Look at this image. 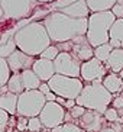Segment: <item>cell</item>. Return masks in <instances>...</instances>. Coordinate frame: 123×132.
<instances>
[{"label": "cell", "mask_w": 123, "mask_h": 132, "mask_svg": "<svg viewBox=\"0 0 123 132\" xmlns=\"http://www.w3.org/2000/svg\"><path fill=\"white\" fill-rule=\"evenodd\" d=\"M15 41L17 50L32 57H41V54L52 42L43 22L38 20L20 28L15 34Z\"/></svg>", "instance_id": "cell-2"}, {"label": "cell", "mask_w": 123, "mask_h": 132, "mask_svg": "<svg viewBox=\"0 0 123 132\" xmlns=\"http://www.w3.org/2000/svg\"><path fill=\"white\" fill-rule=\"evenodd\" d=\"M46 102H55V100H57V94H55L54 93V92H49V93H48V94H46Z\"/></svg>", "instance_id": "cell-39"}, {"label": "cell", "mask_w": 123, "mask_h": 132, "mask_svg": "<svg viewBox=\"0 0 123 132\" xmlns=\"http://www.w3.org/2000/svg\"><path fill=\"white\" fill-rule=\"evenodd\" d=\"M10 77H12V70H10V67H9L7 60L2 58L0 60V84L7 86Z\"/></svg>", "instance_id": "cell-24"}, {"label": "cell", "mask_w": 123, "mask_h": 132, "mask_svg": "<svg viewBox=\"0 0 123 132\" xmlns=\"http://www.w3.org/2000/svg\"><path fill=\"white\" fill-rule=\"evenodd\" d=\"M75 105H77V102H75V100H73V99H67V102H65V105H64V108L69 110V109H73Z\"/></svg>", "instance_id": "cell-38"}, {"label": "cell", "mask_w": 123, "mask_h": 132, "mask_svg": "<svg viewBox=\"0 0 123 132\" xmlns=\"http://www.w3.org/2000/svg\"><path fill=\"white\" fill-rule=\"evenodd\" d=\"M7 87H9V92L13 94H22L23 93V83H22V77H20V73H13L12 74L10 80L7 83Z\"/></svg>", "instance_id": "cell-21"}, {"label": "cell", "mask_w": 123, "mask_h": 132, "mask_svg": "<svg viewBox=\"0 0 123 132\" xmlns=\"http://www.w3.org/2000/svg\"><path fill=\"white\" fill-rule=\"evenodd\" d=\"M110 39H119L123 42V19H116L110 29Z\"/></svg>", "instance_id": "cell-26"}, {"label": "cell", "mask_w": 123, "mask_h": 132, "mask_svg": "<svg viewBox=\"0 0 123 132\" xmlns=\"http://www.w3.org/2000/svg\"><path fill=\"white\" fill-rule=\"evenodd\" d=\"M106 118L103 113L97 110H85V113L77 120V125H80L87 132H100L101 128L106 125Z\"/></svg>", "instance_id": "cell-11"}, {"label": "cell", "mask_w": 123, "mask_h": 132, "mask_svg": "<svg viewBox=\"0 0 123 132\" xmlns=\"http://www.w3.org/2000/svg\"><path fill=\"white\" fill-rule=\"evenodd\" d=\"M116 22V16L112 10L91 13L89 18V31L87 39L94 48L110 42V29Z\"/></svg>", "instance_id": "cell-4"}, {"label": "cell", "mask_w": 123, "mask_h": 132, "mask_svg": "<svg viewBox=\"0 0 123 132\" xmlns=\"http://www.w3.org/2000/svg\"><path fill=\"white\" fill-rule=\"evenodd\" d=\"M49 38L55 44L68 42L78 36H85L89 31V18L87 19H75L65 13L55 10L42 19Z\"/></svg>", "instance_id": "cell-1"}, {"label": "cell", "mask_w": 123, "mask_h": 132, "mask_svg": "<svg viewBox=\"0 0 123 132\" xmlns=\"http://www.w3.org/2000/svg\"><path fill=\"white\" fill-rule=\"evenodd\" d=\"M104 118L107 122H120V118L122 115L119 113V110L115 108H109L106 112H104Z\"/></svg>", "instance_id": "cell-30"}, {"label": "cell", "mask_w": 123, "mask_h": 132, "mask_svg": "<svg viewBox=\"0 0 123 132\" xmlns=\"http://www.w3.org/2000/svg\"><path fill=\"white\" fill-rule=\"evenodd\" d=\"M17 102H19V96L13 93H6L2 94L0 97V106L3 110L10 113L12 116L17 115Z\"/></svg>", "instance_id": "cell-19"}, {"label": "cell", "mask_w": 123, "mask_h": 132, "mask_svg": "<svg viewBox=\"0 0 123 132\" xmlns=\"http://www.w3.org/2000/svg\"><path fill=\"white\" fill-rule=\"evenodd\" d=\"M85 2L89 4L91 13H99V12L112 10L119 0H85Z\"/></svg>", "instance_id": "cell-20"}, {"label": "cell", "mask_w": 123, "mask_h": 132, "mask_svg": "<svg viewBox=\"0 0 123 132\" xmlns=\"http://www.w3.org/2000/svg\"><path fill=\"white\" fill-rule=\"evenodd\" d=\"M42 129H45L42 120L39 116L35 118H29V125H28V131L29 132H41Z\"/></svg>", "instance_id": "cell-28"}, {"label": "cell", "mask_w": 123, "mask_h": 132, "mask_svg": "<svg viewBox=\"0 0 123 132\" xmlns=\"http://www.w3.org/2000/svg\"><path fill=\"white\" fill-rule=\"evenodd\" d=\"M119 76L122 77V80H123V71H122V73H119Z\"/></svg>", "instance_id": "cell-42"}, {"label": "cell", "mask_w": 123, "mask_h": 132, "mask_svg": "<svg viewBox=\"0 0 123 132\" xmlns=\"http://www.w3.org/2000/svg\"><path fill=\"white\" fill-rule=\"evenodd\" d=\"M112 108L117 109L119 112H123V94H119L117 97H115V99H113Z\"/></svg>", "instance_id": "cell-35"}, {"label": "cell", "mask_w": 123, "mask_h": 132, "mask_svg": "<svg viewBox=\"0 0 123 132\" xmlns=\"http://www.w3.org/2000/svg\"><path fill=\"white\" fill-rule=\"evenodd\" d=\"M51 132H87V131L83 129L80 125L74 123V122H64L62 125L54 128Z\"/></svg>", "instance_id": "cell-25"}, {"label": "cell", "mask_w": 123, "mask_h": 132, "mask_svg": "<svg viewBox=\"0 0 123 132\" xmlns=\"http://www.w3.org/2000/svg\"><path fill=\"white\" fill-rule=\"evenodd\" d=\"M38 90H39V92H41V93H43V94H45V96H46V94H48V93H49V92H52L48 83H42V84H41V87H39Z\"/></svg>", "instance_id": "cell-37"}, {"label": "cell", "mask_w": 123, "mask_h": 132, "mask_svg": "<svg viewBox=\"0 0 123 132\" xmlns=\"http://www.w3.org/2000/svg\"><path fill=\"white\" fill-rule=\"evenodd\" d=\"M103 86L112 94L123 92V80L117 73H109L103 80Z\"/></svg>", "instance_id": "cell-18"}, {"label": "cell", "mask_w": 123, "mask_h": 132, "mask_svg": "<svg viewBox=\"0 0 123 132\" xmlns=\"http://www.w3.org/2000/svg\"><path fill=\"white\" fill-rule=\"evenodd\" d=\"M39 3H42V4H51L52 2H55V0H38Z\"/></svg>", "instance_id": "cell-41"}, {"label": "cell", "mask_w": 123, "mask_h": 132, "mask_svg": "<svg viewBox=\"0 0 123 132\" xmlns=\"http://www.w3.org/2000/svg\"><path fill=\"white\" fill-rule=\"evenodd\" d=\"M85 110H87V109H85L84 106L75 105L73 109H69V110H68V113H69V116L73 118V120H78V119H80V118H81V116H83V115L85 113Z\"/></svg>", "instance_id": "cell-33"}, {"label": "cell", "mask_w": 123, "mask_h": 132, "mask_svg": "<svg viewBox=\"0 0 123 132\" xmlns=\"http://www.w3.org/2000/svg\"><path fill=\"white\" fill-rule=\"evenodd\" d=\"M10 113H7L6 110H0V131L6 132V129L9 128V122H10Z\"/></svg>", "instance_id": "cell-32"}, {"label": "cell", "mask_w": 123, "mask_h": 132, "mask_svg": "<svg viewBox=\"0 0 123 132\" xmlns=\"http://www.w3.org/2000/svg\"><path fill=\"white\" fill-rule=\"evenodd\" d=\"M59 12L65 13V15L71 16V18H75V19H87L91 15V10H90L89 4H87L85 0H78V2L73 3L68 7L61 9Z\"/></svg>", "instance_id": "cell-15"}, {"label": "cell", "mask_w": 123, "mask_h": 132, "mask_svg": "<svg viewBox=\"0 0 123 132\" xmlns=\"http://www.w3.org/2000/svg\"><path fill=\"white\" fill-rule=\"evenodd\" d=\"M59 52H61V51L58 50L57 45H49V47H48L42 52V54H41V57H39V58L49 60V61H55V60H57V57L59 55Z\"/></svg>", "instance_id": "cell-27"}, {"label": "cell", "mask_w": 123, "mask_h": 132, "mask_svg": "<svg viewBox=\"0 0 123 132\" xmlns=\"http://www.w3.org/2000/svg\"><path fill=\"white\" fill-rule=\"evenodd\" d=\"M113 50L115 48L110 45V44H104V45H100V47L94 48V57H96L97 60H100L101 62H107L109 57H110V54L113 52Z\"/></svg>", "instance_id": "cell-22"}, {"label": "cell", "mask_w": 123, "mask_h": 132, "mask_svg": "<svg viewBox=\"0 0 123 132\" xmlns=\"http://www.w3.org/2000/svg\"><path fill=\"white\" fill-rule=\"evenodd\" d=\"M6 60H7V62H9V67H10L12 73H22V71H25V70H29V68L33 67L35 61H36L35 57L25 54V52L20 51V50H16L15 52Z\"/></svg>", "instance_id": "cell-12"}, {"label": "cell", "mask_w": 123, "mask_h": 132, "mask_svg": "<svg viewBox=\"0 0 123 132\" xmlns=\"http://www.w3.org/2000/svg\"><path fill=\"white\" fill-rule=\"evenodd\" d=\"M2 2V22L23 20L32 18L38 0H0Z\"/></svg>", "instance_id": "cell-5"}, {"label": "cell", "mask_w": 123, "mask_h": 132, "mask_svg": "<svg viewBox=\"0 0 123 132\" xmlns=\"http://www.w3.org/2000/svg\"><path fill=\"white\" fill-rule=\"evenodd\" d=\"M46 97L39 90H25L22 94H19L17 102V116L25 118H35L39 116L42 109L45 108Z\"/></svg>", "instance_id": "cell-6"}, {"label": "cell", "mask_w": 123, "mask_h": 132, "mask_svg": "<svg viewBox=\"0 0 123 132\" xmlns=\"http://www.w3.org/2000/svg\"><path fill=\"white\" fill-rule=\"evenodd\" d=\"M75 102L77 105L84 106L89 110H97L104 115V112L109 109V105H112L113 94L103 86V81H94L84 86Z\"/></svg>", "instance_id": "cell-3"}, {"label": "cell", "mask_w": 123, "mask_h": 132, "mask_svg": "<svg viewBox=\"0 0 123 132\" xmlns=\"http://www.w3.org/2000/svg\"><path fill=\"white\" fill-rule=\"evenodd\" d=\"M48 84L57 96H61L64 99H73V100H77V97L84 89L81 78L67 77V76H61V74H55L48 81Z\"/></svg>", "instance_id": "cell-7"}, {"label": "cell", "mask_w": 123, "mask_h": 132, "mask_svg": "<svg viewBox=\"0 0 123 132\" xmlns=\"http://www.w3.org/2000/svg\"><path fill=\"white\" fill-rule=\"evenodd\" d=\"M73 48H71V54L81 62H85L89 60L94 58V47L89 42L87 36H78L73 39Z\"/></svg>", "instance_id": "cell-13"}, {"label": "cell", "mask_w": 123, "mask_h": 132, "mask_svg": "<svg viewBox=\"0 0 123 132\" xmlns=\"http://www.w3.org/2000/svg\"><path fill=\"white\" fill-rule=\"evenodd\" d=\"M113 15L116 16V19H123V4L122 3H116L115 7L112 9Z\"/></svg>", "instance_id": "cell-36"}, {"label": "cell", "mask_w": 123, "mask_h": 132, "mask_svg": "<svg viewBox=\"0 0 123 132\" xmlns=\"http://www.w3.org/2000/svg\"><path fill=\"white\" fill-rule=\"evenodd\" d=\"M75 2H78V0H55V2H52V3L49 4V12H55V10H61V9L64 7H68V6H71L73 3H75Z\"/></svg>", "instance_id": "cell-29"}, {"label": "cell", "mask_w": 123, "mask_h": 132, "mask_svg": "<svg viewBox=\"0 0 123 132\" xmlns=\"http://www.w3.org/2000/svg\"><path fill=\"white\" fill-rule=\"evenodd\" d=\"M65 115L67 112L64 106H61L57 102H48L45 105V108L42 109L39 118L42 120L43 126L46 129L52 131L54 128H57V126H59V125H62L65 122Z\"/></svg>", "instance_id": "cell-9"}, {"label": "cell", "mask_w": 123, "mask_h": 132, "mask_svg": "<svg viewBox=\"0 0 123 132\" xmlns=\"http://www.w3.org/2000/svg\"><path fill=\"white\" fill-rule=\"evenodd\" d=\"M100 132H123V123L120 122H106Z\"/></svg>", "instance_id": "cell-31"}, {"label": "cell", "mask_w": 123, "mask_h": 132, "mask_svg": "<svg viewBox=\"0 0 123 132\" xmlns=\"http://www.w3.org/2000/svg\"><path fill=\"white\" fill-rule=\"evenodd\" d=\"M55 102H57V103H59L61 106H64V105H65V102H67V99H64V97H61V96H58Z\"/></svg>", "instance_id": "cell-40"}, {"label": "cell", "mask_w": 123, "mask_h": 132, "mask_svg": "<svg viewBox=\"0 0 123 132\" xmlns=\"http://www.w3.org/2000/svg\"><path fill=\"white\" fill-rule=\"evenodd\" d=\"M107 70H110L112 73H122L123 71V48H116L113 50V52L110 54L107 62H106Z\"/></svg>", "instance_id": "cell-16"}, {"label": "cell", "mask_w": 123, "mask_h": 132, "mask_svg": "<svg viewBox=\"0 0 123 132\" xmlns=\"http://www.w3.org/2000/svg\"><path fill=\"white\" fill-rule=\"evenodd\" d=\"M81 64L83 62L75 58L71 52H59V55L54 61L57 74L75 78H81Z\"/></svg>", "instance_id": "cell-8"}, {"label": "cell", "mask_w": 123, "mask_h": 132, "mask_svg": "<svg viewBox=\"0 0 123 132\" xmlns=\"http://www.w3.org/2000/svg\"><path fill=\"white\" fill-rule=\"evenodd\" d=\"M20 77H22V83H23L25 90H38L41 87V84L43 83V81H41V78L36 76V73L32 68L22 71Z\"/></svg>", "instance_id": "cell-17"}, {"label": "cell", "mask_w": 123, "mask_h": 132, "mask_svg": "<svg viewBox=\"0 0 123 132\" xmlns=\"http://www.w3.org/2000/svg\"><path fill=\"white\" fill-rule=\"evenodd\" d=\"M32 70L36 73L41 81L43 83H48L51 78L54 77L55 74V65H54V61H49V60H43V58H38L35 61Z\"/></svg>", "instance_id": "cell-14"}, {"label": "cell", "mask_w": 123, "mask_h": 132, "mask_svg": "<svg viewBox=\"0 0 123 132\" xmlns=\"http://www.w3.org/2000/svg\"><path fill=\"white\" fill-rule=\"evenodd\" d=\"M17 50V45H16V41H15V36H10L7 41L2 42V48H0V55L2 58H9L15 51Z\"/></svg>", "instance_id": "cell-23"}, {"label": "cell", "mask_w": 123, "mask_h": 132, "mask_svg": "<svg viewBox=\"0 0 123 132\" xmlns=\"http://www.w3.org/2000/svg\"><path fill=\"white\" fill-rule=\"evenodd\" d=\"M28 125H29V118L19 116L17 118V123H16V129L20 132H25L28 131Z\"/></svg>", "instance_id": "cell-34"}, {"label": "cell", "mask_w": 123, "mask_h": 132, "mask_svg": "<svg viewBox=\"0 0 123 132\" xmlns=\"http://www.w3.org/2000/svg\"><path fill=\"white\" fill-rule=\"evenodd\" d=\"M106 70H107L106 64L94 57L81 64V80H84L85 83L103 81L104 77L107 76Z\"/></svg>", "instance_id": "cell-10"}]
</instances>
